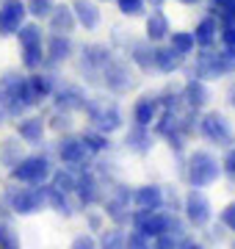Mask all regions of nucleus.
Here are the masks:
<instances>
[{"mask_svg": "<svg viewBox=\"0 0 235 249\" xmlns=\"http://www.w3.org/2000/svg\"><path fill=\"white\" fill-rule=\"evenodd\" d=\"M199 133L205 136L210 144H216V147H227L230 150L235 144L233 122L224 114H218V111H208L205 116H199Z\"/></svg>", "mask_w": 235, "mask_h": 249, "instance_id": "obj_6", "label": "nucleus"}, {"mask_svg": "<svg viewBox=\"0 0 235 249\" xmlns=\"http://www.w3.org/2000/svg\"><path fill=\"white\" fill-rule=\"evenodd\" d=\"M227 103H230V106L235 108V83L230 86V89H227Z\"/></svg>", "mask_w": 235, "mask_h": 249, "instance_id": "obj_51", "label": "nucleus"}, {"mask_svg": "<svg viewBox=\"0 0 235 249\" xmlns=\"http://www.w3.org/2000/svg\"><path fill=\"white\" fill-rule=\"evenodd\" d=\"M183 64H185V58H183L180 53H174L169 45H155V50H152V70L163 72V75H174Z\"/></svg>", "mask_w": 235, "mask_h": 249, "instance_id": "obj_18", "label": "nucleus"}, {"mask_svg": "<svg viewBox=\"0 0 235 249\" xmlns=\"http://www.w3.org/2000/svg\"><path fill=\"white\" fill-rule=\"evenodd\" d=\"M28 83H31V89H34L36 100L42 103V100L53 97L55 86H58V78H55V72H47L45 67H39V70H34L31 75H28Z\"/></svg>", "mask_w": 235, "mask_h": 249, "instance_id": "obj_23", "label": "nucleus"}, {"mask_svg": "<svg viewBox=\"0 0 235 249\" xmlns=\"http://www.w3.org/2000/svg\"><path fill=\"white\" fill-rule=\"evenodd\" d=\"M86 222L91 230H102V213H97V211H86Z\"/></svg>", "mask_w": 235, "mask_h": 249, "instance_id": "obj_47", "label": "nucleus"}, {"mask_svg": "<svg viewBox=\"0 0 235 249\" xmlns=\"http://www.w3.org/2000/svg\"><path fill=\"white\" fill-rule=\"evenodd\" d=\"M9 205L14 208V213L19 216H31L45 208V183L42 186H22L9 191Z\"/></svg>", "mask_w": 235, "mask_h": 249, "instance_id": "obj_7", "label": "nucleus"}, {"mask_svg": "<svg viewBox=\"0 0 235 249\" xmlns=\"http://www.w3.org/2000/svg\"><path fill=\"white\" fill-rule=\"evenodd\" d=\"M58 158H61V163L67 166V169H72V166H81V169H86L89 166V150L83 147L81 136H61V142H58Z\"/></svg>", "mask_w": 235, "mask_h": 249, "instance_id": "obj_9", "label": "nucleus"}, {"mask_svg": "<svg viewBox=\"0 0 235 249\" xmlns=\"http://www.w3.org/2000/svg\"><path fill=\"white\" fill-rule=\"evenodd\" d=\"M221 172H224V175H230V178L235 180V144L227 150L224 160H221Z\"/></svg>", "mask_w": 235, "mask_h": 249, "instance_id": "obj_45", "label": "nucleus"}, {"mask_svg": "<svg viewBox=\"0 0 235 249\" xmlns=\"http://www.w3.org/2000/svg\"><path fill=\"white\" fill-rule=\"evenodd\" d=\"M177 249H205V244H199V241H180V247Z\"/></svg>", "mask_w": 235, "mask_h": 249, "instance_id": "obj_49", "label": "nucleus"}, {"mask_svg": "<svg viewBox=\"0 0 235 249\" xmlns=\"http://www.w3.org/2000/svg\"><path fill=\"white\" fill-rule=\"evenodd\" d=\"M86 100H89V94H86V89L78 86V83H64V86L58 83L55 91H53L55 111H67V114H72V111H83Z\"/></svg>", "mask_w": 235, "mask_h": 249, "instance_id": "obj_10", "label": "nucleus"}, {"mask_svg": "<svg viewBox=\"0 0 235 249\" xmlns=\"http://www.w3.org/2000/svg\"><path fill=\"white\" fill-rule=\"evenodd\" d=\"M50 172H53V163L45 155H22V158L9 169V178L14 183H22V186H42L50 180Z\"/></svg>", "mask_w": 235, "mask_h": 249, "instance_id": "obj_4", "label": "nucleus"}, {"mask_svg": "<svg viewBox=\"0 0 235 249\" xmlns=\"http://www.w3.org/2000/svg\"><path fill=\"white\" fill-rule=\"evenodd\" d=\"M183 114V111H180ZM180 114L177 111H163L158 114V119L152 122V133L155 136H163V139H169L172 133H177V119H180Z\"/></svg>", "mask_w": 235, "mask_h": 249, "instance_id": "obj_30", "label": "nucleus"}, {"mask_svg": "<svg viewBox=\"0 0 235 249\" xmlns=\"http://www.w3.org/2000/svg\"><path fill=\"white\" fill-rule=\"evenodd\" d=\"M218 39L224 47H233L235 50V19H218Z\"/></svg>", "mask_w": 235, "mask_h": 249, "instance_id": "obj_39", "label": "nucleus"}, {"mask_svg": "<svg viewBox=\"0 0 235 249\" xmlns=\"http://www.w3.org/2000/svg\"><path fill=\"white\" fill-rule=\"evenodd\" d=\"M100 75L111 94H125L136 83V67L130 64V58H122V55H111L108 64L100 70Z\"/></svg>", "mask_w": 235, "mask_h": 249, "instance_id": "obj_5", "label": "nucleus"}, {"mask_svg": "<svg viewBox=\"0 0 235 249\" xmlns=\"http://www.w3.org/2000/svg\"><path fill=\"white\" fill-rule=\"evenodd\" d=\"M83 114L89 116L91 127H97L100 133H105V136L117 133L119 127L125 124L117 100H108V97H89L86 106H83Z\"/></svg>", "mask_w": 235, "mask_h": 249, "instance_id": "obj_2", "label": "nucleus"}, {"mask_svg": "<svg viewBox=\"0 0 235 249\" xmlns=\"http://www.w3.org/2000/svg\"><path fill=\"white\" fill-rule=\"evenodd\" d=\"M213 64H216L218 78H224V75L235 72V50H233V47H221V50H213Z\"/></svg>", "mask_w": 235, "mask_h": 249, "instance_id": "obj_32", "label": "nucleus"}, {"mask_svg": "<svg viewBox=\"0 0 235 249\" xmlns=\"http://www.w3.org/2000/svg\"><path fill=\"white\" fill-rule=\"evenodd\" d=\"M233 249H235V247H233Z\"/></svg>", "mask_w": 235, "mask_h": 249, "instance_id": "obj_55", "label": "nucleus"}, {"mask_svg": "<svg viewBox=\"0 0 235 249\" xmlns=\"http://www.w3.org/2000/svg\"><path fill=\"white\" fill-rule=\"evenodd\" d=\"M47 28H50V34H72L75 28H78V19L72 14V6H53L50 11V17H47Z\"/></svg>", "mask_w": 235, "mask_h": 249, "instance_id": "obj_22", "label": "nucleus"}, {"mask_svg": "<svg viewBox=\"0 0 235 249\" xmlns=\"http://www.w3.org/2000/svg\"><path fill=\"white\" fill-rule=\"evenodd\" d=\"M75 180H78V178H75L67 166H64V169H53V172H50V186L58 188V191H67V194H72V191H75Z\"/></svg>", "mask_w": 235, "mask_h": 249, "instance_id": "obj_33", "label": "nucleus"}, {"mask_svg": "<svg viewBox=\"0 0 235 249\" xmlns=\"http://www.w3.org/2000/svg\"><path fill=\"white\" fill-rule=\"evenodd\" d=\"M125 235L127 232L122 230V227H111V230L102 232L97 249H125Z\"/></svg>", "mask_w": 235, "mask_h": 249, "instance_id": "obj_35", "label": "nucleus"}, {"mask_svg": "<svg viewBox=\"0 0 235 249\" xmlns=\"http://www.w3.org/2000/svg\"><path fill=\"white\" fill-rule=\"evenodd\" d=\"M183 211H185V219L194 227H205L213 216V208H210V199L202 194V188H191L185 199H183Z\"/></svg>", "mask_w": 235, "mask_h": 249, "instance_id": "obj_8", "label": "nucleus"}, {"mask_svg": "<svg viewBox=\"0 0 235 249\" xmlns=\"http://www.w3.org/2000/svg\"><path fill=\"white\" fill-rule=\"evenodd\" d=\"M108 139H111V136L100 133L97 127H91V130H83V133H81V142H83V147L89 150V155H100V152L108 150V147H111Z\"/></svg>", "mask_w": 235, "mask_h": 249, "instance_id": "obj_31", "label": "nucleus"}, {"mask_svg": "<svg viewBox=\"0 0 235 249\" xmlns=\"http://www.w3.org/2000/svg\"><path fill=\"white\" fill-rule=\"evenodd\" d=\"M177 247H180V238H177V235H172V232L155 235L152 244H150V249H177Z\"/></svg>", "mask_w": 235, "mask_h": 249, "instance_id": "obj_42", "label": "nucleus"}, {"mask_svg": "<svg viewBox=\"0 0 235 249\" xmlns=\"http://www.w3.org/2000/svg\"><path fill=\"white\" fill-rule=\"evenodd\" d=\"M69 196L67 191H58V188H53L50 183L45 186V205H50L55 213H64V216H72V202H69Z\"/></svg>", "mask_w": 235, "mask_h": 249, "instance_id": "obj_28", "label": "nucleus"}, {"mask_svg": "<svg viewBox=\"0 0 235 249\" xmlns=\"http://www.w3.org/2000/svg\"><path fill=\"white\" fill-rule=\"evenodd\" d=\"M25 0H3L0 3V36H14L25 22Z\"/></svg>", "mask_w": 235, "mask_h": 249, "instance_id": "obj_11", "label": "nucleus"}, {"mask_svg": "<svg viewBox=\"0 0 235 249\" xmlns=\"http://www.w3.org/2000/svg\"><path fill=\"white\" fill-rule=\"evenodd\" d=\"M75 196H78V202L86 205V208H91V205H97L100 199H102V188H100V180L91 175V172H83V175H78V180H75Z\"/></svg>", "mask_w": 235, "mask_h": 249, "instance_id": "obj_16", "label": "nucleus"}, {"mask_svg": "<svg viewBox=\"0 0 235 249\" xmlns=\"http://www.w3.org/2000/svg\"><path fill=\"white\" fill-rule=\"evenodd\" d=\"M50 127H53V130H69V127H72V114H67V111H55Z\"/></svg>", "mask_w": 235, "mask_h": 249, "instance_id": "obj_43", "label": "nucleus"}, {"mask_svg": "<svg viewBox=\"0 0 235 249\" xmlns=\"http://www.w3.org/2000/svg\"><path fill=\"white\" fill-rule=\"evenodd\" d=\"M152 127H141V124H130V130L125 136V144L130 152H136V155H147V152L152 150Z\"/></svg>", "mask_w": 235, "mask_h": 249, "instance_id": "obj_24", "label": "nucleus"}, {"mask_svg": "<svg viewBox=\"0 0 235 249\" xmlns=\"http://www.w3.org/2000/svg\"><path fill=\"white\" fill-rule=\"evenodd\" d=\"M158 103H161L163 111H183V91L180 89H166L158 94Z\"/></svg>", "mask_w": 235, "mask_h": 249, "instance_id": "obj_36", "label": "nucleus"}, {"mask_svg": "<svg viewBox=\"0 0 235 249\" xmlns=\"http://www.w3.org/2000/svg\"><path fill=\"white\" fill-rule=\"evenodd\" d=\"M72 14L78 19V25L86 31H97L102 22V11L94 0H72Z\"/></svg>", "mask_w": 235, "mask_h": 249, "instance_id": "obj_17", "label": "nucleus"}, {"mask_svg": "<svg viewBox=\"0 0 235 249\" xmlns=\"http://www.w3.org/2000/svg\"><path fill=\"white\" fill-rule=\"evenodd\" d=\"M180 3H185V6H197L199 0H180Z\"/></svg>", "mask_w": 235, "mask_h": 249, "instance_id": "obj_53", "label": "nucleus"}, {"mask_svg": "<svg viewBox=\"0 0 235 249\" xmlns=\"http://www.w3.org/2000/svg\"><path fill=\"white\" fill-rule=\"evenodd\" d=\"M221 175V160L208 150H194L185 163V178H188L191 188H208L213 186Z\"/></svg>", "mask_w": 235, "mask_h": 249, "instance_id": "obj_3", "label": "nucleus"}, {"mask_svg": "<svg viewBox=\"0 0 235 249\" xmlns=\"http://www.w3.org/2000/svg\"><path fill=\"white\" fill-rule=\"evenodd\" d=\"M19 158H22V147H19L17 139H6V142L0 144V163H3V166L11 169Z\"/></svg>", "mask_w": 235, "mask_h": 249, "instance_id": "obj_34", "label": "nucleus"}, {"mask_svg": "<svg viewBox=\"0 0 235 249\" xmlns=\"http://www.w3.org/2000/svg\"><path fill=\"white\" fill-rule=\"evenodd\" d=\"M210 6H213V11H218V14L224 17L227 9H230V0H210Z\"/></svg>", "mask_w": 235, "mask_h": 249, "instance_id": "obj_48", "label": "nucleus"}, {"mask_svg": "<svg viewBox=\"0 0 235 249\" xmlns=\"http://www.w3.org/2000/svg\"><path fill=\"white\" fill-rule=\"evenodd\" d=\"M166 42H169V47H172L174 53H180L183 58L194 55V50H197V42H194V34H191V31H172Z\"/></svg>", "mask_w": 235, "mask_h": 249, "instance_id": "obj_29", "label": "nucleus"}, {"mask_svg": "<svg viewBox=\"0 0 235 249\" xmlns=\"http://www.w3.org/2000/svg\"><path fill=\"white\" fill-rule=\"evenodd\" d=\"M130 224L133 230L144 232L147 238H155V235H163V232H172L180 238L185 232V222L180 216L169 213V211H130Z\"/></svg>", "mask_w": 235, "mask_h": 249, "instance_id": "obj_1", "label": "nucleus"}, {"mask_svg": "<svg viewBox=\"0 0 235 249\" xmlns=\"http://www.w3.org/2000/svg\"><path fill=\"white\" fill-rule=\"evenodd\" d=\"M53 6H55V0H25V9L34 19H47Z\"/></svg>", "mask_w": 235, "mask_h": 249, "instance_id": "obj_38", "label": "nucleus"}, {"mask_svg": "<svg viewBox=\"0 0 235 249\" xmlns=\"http://www.w3.org/2000/svg\"><path fill=\"white\" fill-rule=\"evenodd\" d=\"M150 244H152V238H147L138 230H130L125 235V249H150Z\"/></svg>", "mask_w": 235, "mask_h": 249, "instance_id": "obj_41", "label": "nucleus"}, {"mask_svg": "<svg viewBox=\"0 0 235 249\" xmlns=\"http://www.w3.org/2000/svg\"><path fill=\"white\" fill-rule=\"evenodd\" d=\"M45 133H47V119H45V116H36V114L19 116V122H17L19 142H25V144H42V142H45Z\"/></svg>", "mask_w": 235, "mask_h": 249, "instance_id": "obj_14", "label": "nucleus"}, {"mask_svg": "<svg viewBox=\"0 0 235 249\" xmlns=\"http://www.w3.org/2000/svg\"><path fill=\"white\" fill-rule=\"evenodd\" d=\"M172 34V22L166 17V11L163 9H152V14L147 17V39L152 42V45H163L166 39Z\"/></svg>", "mask_w": 235, "mask_h": 249, "instance_id": "obj_20", "label": "nucleus"}, {"mask_svg": "<svg viewBox=\"0 0 235 249\" xmlns=\"http://www.w3.org/2000/svg\"><path fill=\"white\" fill-rule=\"evenodd\" d=\"M221 224H224L227 230L235 232V202H230L224 211H221Z\"/></svg>", "mask_w": 235, "mask_h": 249, "instance_id": "obj_46", "label": "nucleus"}, {"mask_svg": "<svg viewBox=\"0 0 235 249\" xmlns=\"http://www.w3.org/2000/svg\"><path fill=\"white\" fill-rule=\"evenodd\" d=\"M191 34H194V42H197L199 50H202V47H213V45H216V39H218V17H216V14L202 17Z\"/></svg>", "mask_w": 235, "mask_h": 249, "instance_id": "obj_25", "label": "nucleus"}, {"mask_svg": "<svg viewBox=\"0 0 235 249\" xmlns=\"http://www.w3.org/2000/svg\"><path fill=\"white\" fill-rule=\"evenodd\" d=\"M117 9L119 14H125V17H141L147 9L144 0H117Z\"/></svg>", "mask_w": 235, "mask_h": 249, "instance_id": "obj_40", "label": "nucleus"}, {"mask_svg": "<svg viewBox=\"0 0 235 249\" xmlns=\"http://www.w3.org/2000/svg\"><path fill=\"white\" fill-rule=\"evenodd\" d=\"M144 3L150 9H163V6H166V0H144Z\"/></svg>", "mask_w": 235, "mask_h": 249, "instance_id": "obj_50", "label": "nucleus"}, {"mask_svg": "<svg viewBox=\"0 0 235 249\" xmlns=\"http://www.w3.org/2000/svg\"><path fill=\"white\" fill-rule=\"evenodd\" d=\"M130 202L136 205V211H161L163 205H166V191L161 186H155V183L138 186L133 191V199Z\"/></svg>", "mask_w": 235, "mask_h": 249, "instance_id": "obj_15", "label": "nucleus"}, {"mask_svg": "<svg viewBox=\"0 0 235 249\" xmlns=\"http://www.w3.org/2000/svg\"><path fill=\"white\" fill-rule=\"evenodd\" d=\"M75 53V45L72 39L67 34H50L45 39V61L47 64H64L69 61Z\"/></svg>", "mask_w": 235, "mask_h": 249, "instance_id": "obj_12", "label": "nucleus"}, {"mask_svg": "<svg viewBox=\"0 0 235 249\" xmlns=\"http://www.w3.org/2000/svg\"><path fill=\"white\" fill-rule=\"evenodd\" d=\"M3 116H6V111H3V100H0V122H3Z\"/></svg>", "mask_w": 235, "mask_h": 249, "instance_id": "obj_54", "label": "nucleus"}, {"mask_svg": "<svg viewBox=\"0 0 235 249\" xmlns=\"http://www.w3.org/2000/svg\"><path fill=\"white\" fill-rule=\"evenodd\" d=\"M102 213L108 216L117 227H122V224L130 222V202H127V199H122V196H117V194H111L108 199H105Z\"/></svg>", "mask_w": 235, "mask_h": 249, "instance_id": "obj_26", "label": "nucleus"}, {"mask_svg": "<svg viewBox=\"0 0 235 249\" xmlns=\"http://www.w3.org/2000/svg\"><path fill=\"white\" fill-rule=\"evenodd\" d=\"M0 249H22L19 232L9 222H0Z\"/></svg>", "mask_w": 235, "mask_h": 249, "instance_id": "obj_37", "label": "nucleus"}, {"mask_svg": "<svg viewBox=\"0 0 235 249\" xmlns=\"http://www.w3.org/2000/svg\"><path fill=\"white\" fill-rule=\"evenodd\" d=\"M183 106L191 108V111H202V108L210 103V89H208V83L205 80H199V78H188L185 83H183Z\"/></svg>", "mask_w": 235, "mask_h": 249, "instance_id": "obj_13", "label": "nucleus"}, {"mask_svg": "<svg viewBox=\"0 0 235 249\" xmlns=\"http://www.w3.org/2000/svg\"><path fill=\"white\" fill-rule=\"evenodd\" d=\"M161 114V103H158V94H144V97L136 100L133 106V124H141V127H152V122Z\"/></svg>", "mask_w": 235, "mask_h": 249, "instance_id": "obj_19", "label": "nucleus"}, {"mask_svg": "<svg viewBox=\"0 0 235 249\" xmlns=\"http://www.w3.org/2000/svg\"><path fill=\"white\" fill-rule=\"evenodd\" d=\"M230 17L235 19V0H230V9H227V14H224L221 19H230Z\"/></svg>", "mask_w": 235, "mask_h": 249, "instance_id": "obj_52", "label": "nucleus"}, {"mask_svg": "<svg viewBox=\"0 0 235 249\" xmlns=\"http://www.w3.org/2000/svg\"><path fill=\"white\" fill-rule=\"evenodd\" d=\"M152 50L155 45L150 42V39H133L130 45H127V58H130V64L136 67V70L147 72V70H152Z\"/></svg>", "mask_w": 235, "mask_h": 249, "instance_id": "obj_21", "label": "nucleus"}, {"mask_svg": "<svg viewBox=\"0 0 235 249\" xmlns=\"http://www.w3.org/2000/svg\"><path fill=\"white\" fill-rule=\"evenodd\" d=\"M69 249H97V241H94V235L83 232V235H75V241H72Z\"/></svg>", "mask_w": 235, "mask_h": 249, "instance_id": "obj_44", "label": "nucleus"}, {"mask_svg": "<svg viewBox=\"0 0 235 249\" xmlns=\"http://www.w3.org/2000/svg\"><path fill=\"white\" fill-rule=\"evenodd\" d=\"M114 55V50H111L108 45H86L83 47V70L89 67V70H102L105 64H108V58Z\"/></svg>", "mask_w": 235, "mask_h": 249, "instance_id": "obj_27", "label": "nucleus"}]
</instances>
